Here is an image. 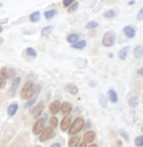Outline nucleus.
I'll return each mask as SVG.
<instances>
[{
    "instance_id": "obj_42",
    "label": "nucleus",
    "mask_w": 143,
    "mask_h": 147,
    "mask_svg": "<svg viewBox=\"0 0 143 147\" xmlns=\"http://www.w3.org/2000/svg\"><path fill=\"white\" fill-rule=\"evenodd\" d=\"M89 147H97V145H96V144H91Z\"/></svg>"
},
{
    "instance_id": "obj_43",
    "label": "nucleus",
    "mask_w": 143,
    "mask_h": 147,
    "mask_svg": "<svg viewBox=\"0 0 143 147\" xmlns=\"http://www.w3.org/2000/svg\"><path fill=\"white\" fill-rule=\"evenodd\" d=\"M129 4H130V5H134V0H132V1H130V2H129Z\"/></svg>"
},
{
    "instance_id": "obj_6",
    "label": "nucleus",
    "mask_w": 143,
    "mask_h": 147,
    "mask_svg": "<svg viewBox=\"0 0 143 147\" xmlns=\"http://www.w3.org/2000/svg\"><path fill=\"white\" fill-rule=\"evenodd\" d=\"M40 91H41V86H40V85H37V86H35V94H34V96H32L30 99H28V100H27V102L24 105V108H29V107H31L32 105H33V104L35 103V101L37 100V98H38V94L40 93Z\"/></svg>"
},
{
    "instance_id": "obj_20",
    "label": "nucleus",
    "mask_w": 143,
    "mask_h": 147,
    "mask_svg": "<svg viewBox=\"0 0 143 147\" xmlns=\"http://www.w3.org/2000/svg\"><path fill=\"white\" fill-rule=\"evenodd\" d=\"M134 56L135 59H140L143 56V47L136 46L134 50Z\"/></svg>"
},
{
    "instance_id": "obj_45",
    "label": "nucleus",
    "mask_w": 143,
    "mask_h": 147,
    "mask_svg": "<svg viewBox=\"0 0 143 147\" xmlns=\"http://www.w3.org/2000/svg\"><path fill=\"white\" fill-rule=\"evenodd\" d=\"M2 82H3V80H2L1 78H0V88H1V85H2Z\"/></svg>"
},
{
    "instance_id": "obj_8",
    "label": "nucleus",
    "mask_w": 143,
    "mask_h": 147,
    "mask_svg": "<svg viewBox=\"0 0 143 147\" xmlns=\"http://www.w3.org/2000/svg\"><path fill=\"white\" fill-rule=\"evenodd\" d=\"M20 83H21V78L20 77H17V78H15L13 82H12V85H11V88L9 89V94L11 96H14L15 94L17 93V89L18 87H19Z\"/></svg>"
},
{
    "instance_id": "obj_37",
    "label": "nucleus",
    "mask_w": 143,
    "mask_h": 147,
    "mask_svg": "<svg viewBox=\"0 0 143 147\" xmlns=\"http://www.w3.org/2000/svg\"><path fill=\"white\" fill-rule=\"evenodd\" d=\"M14 74H15L14 69H9V70H8V78H9V79H11L12 77L14 76Z\"/></svg>"
},
{
    "instance_id": "obj_24",
    "label": "nucleus",
    "mask_w": 143,
    "mask_h": 147,
    "mask_svg": "<svg viewBox=\"0 0 143 147\" xmlns=\"http://www.w3.org/2000/svg\"><path fill=\"white\" fill-rule=\"evenodd\" d=\"M56 15H57V10L52 9V10H48V11L45 12L44 17H45V19H47V20H51L54 18Z\"/></svg>"
},
{
    "instance_id": "obj_41",
    "label": "nucleus",
    "mask_w": 143,
    "mask_h": 147,
    "mask_svg": "<svg viewBox=\"0 0 143 147\" xmlns=\"http://www.w3.org/2000/svg\"><path fill=\"white\" fill-rule=\"evenodd\" d=\"M8 22V19H5V20H3V21H0V24H6V22Z\"/></svg>"
},
{
    "instance_id": "obj_47",
    "label": "nucleus",
    "mask_w": 143,
    "mask_h": 147,
    "mask_svg": "<svg viewBox=\"0 0 143 147\" xmlns=\"http://www.w3.org/2000/svg\"><path fill=\"white\" fill-rule=\"evenodd\" d=\"M2 5H3V4H2V3H0V7H2Z\"/></svg>"
},
{
    "instance_id": "obj_1",
    "label": "nucleus",
    "mask_w": 143,
    "mask_h": 147,
    "mask_svg": "<svg viewBox=\"0 0 143 147\" xmlns=\"http://www.w3.org/2000/svg\"><path fill=\"white\" fill-rule=\"evenodd\" d=\"M35 94V87L32 81H27L26 85L24 86L22 92L21 96L22 99H30Z\"/></svg>"
},
{
    "instance_id": "obj_33",
    "label": "nucleus",
    "mask_w": 143,
    "mask_h": 147,
    "mask_svg": "<svg viewBox=\"0 0 143 147\" xmlns=\"http://www.w3.org/2000/svg\"><path fill=\"white\" fill-rule=\"evenodd\" d=\"M99 103L100 105H101L102 107H106L107 106V99H106V96H99Z\"/></svg>"
},
{
    "instance_id": "obj_21",
    "label": "nucleus",
    "mask_w": 143,
    "mask_h": 147,
    "mask_svg": "<svg viewBox=\"0 0 143 147\" xmlns=\"http://www.w3.org/2000/svg\"><path fill=\"white\" fill-rule=\"evenodd\" d=\"M66 40L70 44H74V43H76L77 41H79V35L75 33H71L66 37Z\"/></svg>"
},
{
    "instance_id": "obj_14",
    "label": "nucleus",
    "mask_w": 143,
    "mask_h": 147,
    "mask_svg": "<svg viewBox=\"0 0 143 147\" xmlns=\"http://www.w3.org/2000/svg\"><path fill=\"white\" fill-rule=\"evenodd\" d=\"M18 109H19V104L18 103H12L10 104L9 107L7 108V114H8L9 117L14 116L15 114L17 113Z\"/></svg>"
},
{
    "instance_id": "obj_7",
    "label": "nucleus",
    "mask_w": 143,
    "mask_h": 147,
    "mask_svg": "<svg viewBox=\"0 0 143 147\" xmlns=\"http://www.w3.org/2000/svg\"><path fill=\"white\" fill-rule=\"evenodd\" d=\"M44 123H45V121H43L42 119H40V120H38V121L36 122V123L34 124L33 128H32V131H33L34 134L38 136V134H42L43 129H45Z\"/></svg>"
},
{
    "instance_id": "obj_10",
    "label": "nucleus",
    "mask_w": 143,
    "mask_h": 147,
    "mask_svg": "<svg viewBox=\"0 0 143 147\" xmlns=\"http://www.w3.org/2000/svg\"><path fill=\"white\" fill-rule=\"evenodd\" d=\"M70 125H71V117L69 116H65L63 119H62L61 123V131H67L69 129Z\"/></svg>"
},
{
    "instance_id": "obj_32",
    "label": "nucleus",
    "mask_w": 143,
    "mask_h": 147,
    "mask_svg": "<svg viewBox=\"0 0 143 147\" xmlns=\"http://www.w3.org/2000/svg\"><path fill=\"white\" fill-rule=\"evenodd\" d=\"M78 7H79V3H78V2H74L73 4H71L69 6L68 13H73V12H75L77 9H78Z\"/></svg>"
},
{
    "instance_id": "obj_31",
    "label": "nucleus",
    "mask_w": 143,
    "mask_h": 147,
    "mask_svg": "<svg viewBox=\"0 0 143 147\" xmlns=\"http://www.w3.org/2000/svg\"><path fill=\"white\" fill-rule=\"evenodd\" d=\"M50 124H51V126H52V128H53V129H54V128H57V125H59V120H57V117L53 116L52 118L50 119Z\"/></svg>"
},
{
    "instance_id": "obj_40",
    "label": "nucleus",
    "mask_w": 143,
    "mask_h": 147,
    "mask_svg": "<svg viewBox=\"0 0 143 147\" xmlns=\"http://www.w3.org/2000/svg\"><path fill=\"white\" fill-rule=\"evenodd\" d=\"M79 147H87V143H85V142L80 143V144H79Z\"/></svg>"
},
{
    "instance_id": "obj_4",
    "label": "nucleus",
    "mask_w": 143,
    "mask_h": 147,
    "mask_svg": "<svg viewBox=\"0 0 143 147\" xmlns=\"http://www.w3.org/2000/svg\"><path fill=\"white\" fill-rule=\"evenodd\" d=\"M55 136V131L54 129L52 127H48V128H45L42 131L41 136H40V141H47L49 139H51L52 138H54Z\"/></svg>"
},
{
    "instance_id": "obj_5",
    "label": "nucleus",
    "mask_w": 143,
    "mask_h": 147,
    "mask_svg": "<svg viewBox=\"0 0 143 147\" xmlns=\"http://www.w3.org/2000/svg\"><path fill=\"white\" fill-rule=\"evenodd\" d=\"M44 109H45V104L43 101H41V102H39L38 104H36V105L33 107V109H31L30 113L34 118L37 119L41 116V114L43 113Z\"/></svg>"
},
{
    "instance_id": "obj_17",
    "label": "nucleus",
    "mask_w": 143,
    "mask_h": 147,
    "mask_svg": "<svg viewBox=\"0 0 143 147\" xmlns=\"http://www.w3.org/2000/svg\"><path fill=\"white\" fill-rule=\"evenodd\" d=\"M53 29H54V26H48L43 27L42 30H41V36L42 37H48L50 34L52 33Z\"/></svg>"
},
{
    "instance_id": "obj_30",
    "label": "nucleus",
    "mask_w": 143,
    "mask_h": 147,
    "mask_svg": "<svg viewBox=\"0 0 143 147\" xmlns=\"http://www.w3.org/2000/svg\"><path fill=\"white\" fill-rule=\"evenodd\" d=\"M98 26V24H97L96 22L94 21H92L90 22H88L86 24V28L87 29H94V28H96V27Z\"/></svg>"
},
{
    "instance_id": "obj_23",
    "label": "nucleus",
    "mask_w": 143,
    "mask_h": 147,
    "mask_svg": "<svg viewBox=\"0 0 143 147\" xmlns=\"http://www.w3.org/2000/svg\"><path fill=\"white\" fill-rule=\"evenodd\" d=\"M65 89H66V91L69 92L71 94H78V88H77V86H75V85H73V84L67 85V86L65 87Z\"/></svg>"
},
{
    "instance_id": "obj_12",
    "label": "nucleus",
    "mask_w": 143,
    "mask_h": 147,
    "mask_svg": "<svg viewBox=\"0 0 143 147\" xmlns=\"http://www.w3.org/2000/svg\"><path fill=\"white\" fill-rule=\"evenodd\" d=\"M49 109H50V112L52 114H57V112L61 110V102L59 100H55L50 104L49 106Z\"/></svg>"
},
{
    "instance_id": "obj_28",
    "label": "nucleus",
    "mask_w": 143,
    "mask_h": 147,
    "mask_svg": "<svg viewBox=\"0 0 143 147\" xmlns=\"http://www.w3.org/2000/svg\"><path fill=\"white\" fill-rule=\"evenodd\" d=\"M103 16L107 19H112L116 16V12H115L114 10H108V11H106L103 14Z\"/></svg>"
},
{
    "instance_id": "obj_26",
    "label": "nucleus",
    "mask_w": 143,
    "mask_h": 147,
    "mask_svg": "<svg viewBox=\"0 0 143 147\" xmlns=\"http://www.w3.org/2000/svg\"><path fill=\"white\" fill-rule=\"evenodd\" d=\"M0 78L3 81L8 79V69H7L6 67H3V68H1V70H0Z\"/></svg>"
},
{
    "instance_id": "obj_19",
    "label": "nucleus",
    "mask_w": 143,
    "mask_h": 147,
    "mask_svg": "<svg viewBox=\"0 0 143 147\" xmlns=\"http://www.w3.org/2000/svg\"><path fill=\"white\" fill-rule=\"evenodd\" d=\"M80 144V138L79 136H72L68 141L69 147H78Z\"/></svg>"
},
{
    "instance_id": "obj_11",
    "label": "nucleus",
    "mask_w": 143,
    "mask_h": 147,
    "mask_svg": "<svg viewBox=\"0 0 143 147\" xmlns=\"http://www.w3.org/2000/svg\"><path fill=\"white\" fill-rule=\"evenodd\" d=\"M95 139V133L92 131H89L84 134V142L85 143H92Z\"/></svg>"
},
{
    "instance_id": "obj_18",
    "label": "nucleus",
    "mask_w": 143,
    "mask_h": 147,
    "mask_svg": "<svg viewBox=\"0 0 143 147\" xmlns=\"http://www.w3.org/2000/svg\"><path fill=\"white\" fill-rule=\"evenodd\" d=\"M86 45H87L86 40H80V41H77L76 43L72 44L71 47L75 50H82L86 47Z\"/></svg>"
},
{
    "instance_id": "obj_13",
    "label": "nucleus",
    "mask_w": 143,
    "mask_h": 147,
    "mask_svg": "<svg viewBox=\"0 0 143 147\" xmlns=\"http://www.w3.org/2000/svg\"><path fill=\"white\" fill-rule=\"evenodd\" d=\"M72 110V104L65 101L62 104H61V111L63 115H68V114L71 112Z\"/></svg>"
},
{
    "instance_id": "obj_22",
    "label": "nucleus",
    "mask_w": 143,
    "mask_h": 147,
    "mask_svg": "<svg viewBox=\"0 0 143 147\" xmlns=\"http://www.w3.org/2000/svg\"><path fill=\"white\" fill-rule=\"evenodd\" d=\"M41 18V14H40L39 11H34L33 13L30 14V16H29V20H30V22H37Z\"/></svg>"
},
{
    "instance_id": "obj_39",
    "label": "nucleus",
    "mask_w": 143,
    "mask_h": 147,
    "mask_svg": "<svg viewBox=\"0 0 143 147\" xmlns=\"http://www.w3.org/2000/svg\"><path fill=\"white\" fill-rule=\"evenodd\" d=\"M51 147H61V146L59 143H54V144H52Z\"/></svg>"
},
{
    "instance_id": "obj_3",
    "label": "nucleus",
    "mask_w": 143,
    "mask_h": 147,
    "mask_svg": "<svg viewBox=\"0 0 143 147\" xmlns=\"http://www.w3.org/2000/svg\"><path fill=\"white\" fill-rule=\"evenodd\" d=\"M116 42V33L114 31H107L102 38V44L104 47H112Z\"/></svg>"
},
{
    "instance_id": "obj_46",
    "label": "nucleus",
    "mask_w": 143,
    "mask_h": 147,
    "mask_svg": "<svg viewBox=\"0 0 143 147\" xmlns=\"http://www.w3.org/2000/svg\"><path fill=\"white\" fill-rule=\"evenodd\" d=\"M109 57H110V58H113V54L110 53V54H109Z\"/></svg>"
},
{
    "instance_id": "obj_34",
    "label": "nucleus",
    "mask_w": 143,
    "mask_h": 147,
    "mask_svg": "<svg viewBox=\"0 0 143 147\" xmlns=\"http://www.w3.org/2000/svg\"><path fill=\"white\" fill-rule=\"evenodd\" d=\"M120 134H121V136H122L125 139H126L127 141H129V140H130V136H129V134H127V133L126 131H124V129H121V131H120Z\"/></svg>"
},
{
    "instance_id": "obj_44",
    "label": "nucleus",
    "mask_w": 143,
    "mask_h": 147,
    "mask_svg": "<svg viewBox=\"0 0 143 147\" xmlns=\"http://www.w3.org/2000/svg\"><path fill=\"white\" fill-rule=\"evenodd\" d=\"M2 31H3V27H2L1 26H0V33H1Z\"/></svg>"
},
{
    "instance_id": "obj_48",
    "label": "nucleus",
    "mask_w": 143,
    "mask_h": 147,
    "mask_svg": "<svg viewBox=\"0 0 143 147\" xmlns=\"http://www.w3.org/2000/svg\"><path fill=\"white\" fill-rule=\"evenodd\" d=\"M141 131H142V133H143V127H142V128H141Z\"/></svg>"
},
{
    "instance_id": "obj_9",
    "label": "nucleus",
    "mask_w": 143,
    "mask_h": 147,
    "mask_svg": "<svg viewBox=\"0 0 143 147\" xmlns=\"http://www.w3.org/2000/svg\"><path fill=\"white\" fill-rule=\"evenodd\" d=\"M123 32H124V34L127 37V38H134L135 36V33H136V29H135L132 26H127L124 27Z\"/></svg>"
},
{
    "instance_id": "obj_36",
    "label": "nucleus",
    "mask_w": 143,
    "mask_h": 147,
    "mask_svg": "<svg viewBox=\"0 0 143 147\" xmlns=\"http://www.w3.org/2000/svg\"><path fill=\"white\" fill-rule=\"evenodd\" d=\"M136 18H137L138 21H142V20H143V7L139 10V12H138V14H137Z\"/></svg>"
},
{
    "instance_id": "obj_38",
    "label": "nucleus",
    "mask_w": 143,
    "mask_h": 147,
    "mask_svg": "<svg viewBox=\"0 0 143 147\" xmlns=\"http://www.w3.org/2000/svg\"><path fill=\"white\" fill-rule=\"evenodd\" d=\"M136 73L138 74V75H141V76H143V67H142V68L138 69V70H137Z\"/></svg>"
},
{
    "instance_id": "obj_16",
    "label": "nucleus",
    "mask_w": 143,
    "mask_h": 147,
    "mask_svg": "<svg viewBox=\"0 0 143 147\" xmlns=\"http://www.w3.org/2000/svg\"><path fill=\"white\" fill-rule=\"evenodd\" d=\"M130 50V46H126V47H124V48H122L119 52V59H122V61H125V59H127Z\"/></svg>"
},
{
    "instance_id": "obj_27",
    "label": "nucleus",
    "mask_w": 143,
    "mask_h": 147,
    "mask_svg": "<svg viewBox=\"0 0 143 147\" xmlns=\"http://www.w3.org/2000/svg\"><path fill=\"white\" fill-rule=\"evenodd\" d=\"M26 53L27 56L32 57V58H36V57H37L36 51H35L33 48H31V47H28V48L26 50Z\"/></svg>"
},
{
    "instance_id": "obj_35",
    "label": "nucleus",
    "mask_w": 143,
    "mask_h": 147,
    "mask_svg": "<svg viewBox=\"0 0 143 147\" xmlns=\"http://www.w3.org/2000/svg\"><path fill=\"white\" fill-rule=\"evenodd\" d=\"M75 0H62V2H63V6L64 7H69L71 4L74 3Z\"/></svg>"
},
{
    "instance_id": "obj_2",
    "label": "nucleus",
    "mask_w": 143,
    "mask_h": 147,
    "mask_svg": "<svg viewBox=\"0 0 143 147\" xmlns=\"http://www.w3.org/2000/svg\"><path fill=\"white\" fill-rule=\"evenodd\" d=\"M85 126V121L83 118H76L74 122L72 123V125H70L68 129V134L70 136H75L84 129Z\"/></svg>"
},
{
    "instance_id": "obj_29",
    "label": "nucleus",
    "mask_w": 143,
    "mask_h": 147,
    "mask_svg": "<svg viewBox=\"0 0 143 147\" xmlns=\"http://www.w3.org/2000/svg\"><path fill=\"white\" fill-rule=\"evenodd\" d=\"M134 144H135V146H137V147H143V136H137L134 140Z\"/></svg>"
},
{
    "instance_id": "obj_25",
    "label": "nucleus",
    "mask_w": 143,
    "mask_h": 147,
    "mask_svg": "<svg viewBox=\"0 0 143 147\" xmlns=\"http://www.w3.org/2000/svg\"><path fill=\"white\" fill-rule=\"evenodd\" d=\"M129 105L132 108H136L137 105H138V98L137 96H132L129 99Z\"/></svg>"
},
{
    "instance_id": "obj_15",
    "label": "nucleus",
    "mask_w": 143,
    "mask_h": 147,
    "mask_svg": "<svg viewBox=\"0 0 143 147\" xmlns=\"http://www.w3.org/2000/svg\"><path fill=\"white\" fill-rule=\"evenodd\" d=\"M107 96H108V99L112 103H116L118 101V94L114 90H109L108 93H107Z\"/></svg>"
}]
</instances>
